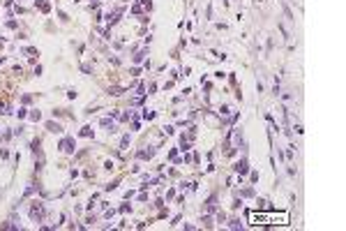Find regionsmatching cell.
Returning a JSON list of instances; mask_svg holds the SVG:
<instances>
[{
	"label": "cell",
	"mask_w": 346,
	"mask_h": 231,
	"mask_svg": "<svg viewBox=\"0 0 346 231\" xmlns=\"http://www.w3.org/2000/svg\"><path fill=\"white\" fill-rule=\"evenodd\" d=\"M249 220L254 222V224H258V222H277V224H286L289 222V215L286 213H281V215H261V213H249Z\"/></svg>",
	"instance_id": "cell-1"
}]
</instances>
